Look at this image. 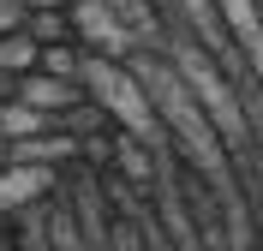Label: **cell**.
I'll use <instances>...</instances> for the list:
<instances>
[{
	"label": "cell",
	"instance_id": "1",
	"mask_svg": "<svg viewBox=\"0 0 263 251\" xmlns=\"http://www.w3.org/2000/svg\"><path fill=\"white\" fill-rule=\"evenodd\" d=\"M126 66L138 72V84L149 90V102H156V114H162V126H167V150L180 156V167H185V173H197L203 185H215V191L228 198V191H233L228 156H233V150L221 144V132L210 126V114H203L197 96L185 90L180 66H174L162 48H138Z\"/></svg>",
	"mask_w": 263,
	"mask_h": 251
},
{
	"label": "cell",
	"instance_id": "2",
	"mask_svg": "<svg viewBox=\"0 0 263 251\" xmlns=\"http://www.w3.org/2000/svg\"><path fill=\"white\" fill-rule=\"evenodd\" d=\"M167 60L180 66V78H185V90L197 96V108L210 114V126L221 132V144H228L233 156L251 144V108H246V78L239 72H228L221 60H215L203 42H197L185 24H167Z\"/></svg>",
	"mask_w": 263,
	"mask_h": 251
},
{
	"label": "cell",
	"instance_id": "3",
	"mask_svg": "<svg viewBox=\"0 0 263 251\" xmlns=\"http://www.w3.org/2000/svg\"><path fill=\"white\" fill-rule=\"evenodd\" d=\"M84 90H90V102L108 108V120H114L120 132H132V138H144V144H156V150H167V126H162L149 90L138 84V72H132L126 60L84 54Z\"/></svg>",
	"mask_w": 263,
	"mask_h": 251
},
{
	"label": "cell",
	"instance_id": "4",
	"mask_svg": "<svg viewBox=\"0 0 263 251\" xmlns=\"http://www.w3.org/2000/svg\"><path fill=\"white\" fill-rule=\"evenodd\" d=\"M66 12H72V36L84 42V54H108V60H132V54L144 48L138 24H126V18H120L114 6H108V0H72Z\"/></svg>",
	"mask_w": 263,
	"mask_h": 251
},
{
	"label": "cell",
	"instance_id": "5",
	"mask_svg": "<svg viewBox=\"0 0 263 251\" xmlns=\"http://www.w3.org/2000/svg\"><path fill=\"white\" fill-rule=\"evenodd\" d=\"M60 191V167H36V162H0V221L24 216L36 203H48Z\"/></svg>",
	"mask_w": 263,
	"mask_h": 251
},
{
	"label": "cell",
	"instance_id": "6",
	"mask_svg": "<svg viewBox=\"0 0 263 251\" xmlns=\"http://www.w3.org/2000/svg\"><path fill=\"white\" fill-rule=\"evenodd\" d=\"M12 96L30 102V108H42L48 120H66L84 96H90V90H84V78H60V72H42V66H36V72H24V78H18Z\"/></svg>",
	"mask_w": 263,
	"mask_h": 251
},
{
	"label": "cell",
	"instance_id": "7",
	"mask_svg": "<svg viewBox=\"0 0 263 251\" xmlns=\"http://www.w3.org/2000/svg\"><path fill=\"white\" fill-rule=\"evenodd\" d=\"M54 120L42 114V108H30V102H18V96H6L0 102V138L6 144H18V138H36V132H48Z\"/></svg>",
	"mask_w": 263,
	"mask_h": 251
},
{
	"label": "cell",
	"instance_id": "8",
	"mask_svg": "<svg viewBox=\"0 0 263 251\" xmlns=\"http://www.w3.org/2000/svg\"><path fill=\"white\" fill-rule=\"evenodd\" d=\"M36 66H42V42H36V36L24 30V24L0 36V72H12V78H24V72H36Z\"/></svg>",
	"mask_w": 263,
	"mask_h": 251
},
{
	"label": "cell",
	"instance_id": "9",
	"mask_svg": "<svg viewBox=\"0 0 263 251\" xmlns=\"http://www.w3.org/2000/svg\"><path fill=\"white\" fill-rule=\"evenodd\" d=\"M24 30H30L42 48H48V42H78V36H72V12H66V6H30V12H24Z\"/></svg>",
	"mask_w": 263,
	"mask_h": 251
},
{
	"label": "cell",
	"instance_id": "10",
	"mask_svg": "<svg viewBox=\"0 0 263 251\" xmlns=\"http://www.w3.org/2000/svg\"><path fill=\"white\" fill-rule=\"evenodd\" d=\"M48 245H54V251H90L84 221H78L72 203H54V209H48Z\"/></svg>",
	"mask_w": 263,
	"mask_h": 251
},
{
	"label": "cell",
	"instance_id": "11",
	"mask_svg": "<svg viewBox=\"0 0 263 251\" xmlns=\"http://www.w3.org/2000/svg\"><path fill=\"white\" fill-rule=\"evenodd\" d=\"M42 72L84 78V42H48V48H42Z\"/></svg>",
	"mask_w": 263,
	"mask_h": 251
},
{
	"label": "cell",
	"instance_id": "12",
	"mask_svg": "<svg viewBox=\"0 0 263 251\" xmlns=\"http://www.w3.org/2000/svg\"><path fill=\"white\" fill-rule=\"evenodd\" d=\"M24 24V0H0V36Z\"/></svg>",
	"mask_w": 263,
	"mask_h": 251
},
{
	"label": "cell",
	"instance_id": "13",
	"mask_svg": "<svg viewBox=\"0 0 263 251\" xmlns=\"http://www.w3.org/2000/svg\"><path fill=\"white\" fill-rule=\"evenodd\" d=\"M12 90H18V78H12V72H0V102L12 96Z\"/></svg>",
	"mask_w": 263,
	"mask_h": 251
},
{
	"label": "cell",
	"instance_id": "14",
	"mask_svg": "<svg viewBox=\"0 0 263 251\" xmlns=\"http://www.w3.org/2000/svg\"><path fill=\"white\" fill-rule=\"evenodd\" d=\"M30 6H72V0H24V12H30Z\"/></svg>",
	"mask_w": 263,
	"mask_h": 251
},
{
	"label": "cell",
	"instance_id": "15",
	"mask_svg": "<svg viewBox=\"0 0 263 251\" xmlns=\"http://www.w3.org/2000/svg\"><path fill=\"white\" fill-rule=\"evenodd\" d=\"M0 162H6V138H0Z\"/></svg>",
	"mask_w": 263,
	"mask_h": 251
}]
</instances>
